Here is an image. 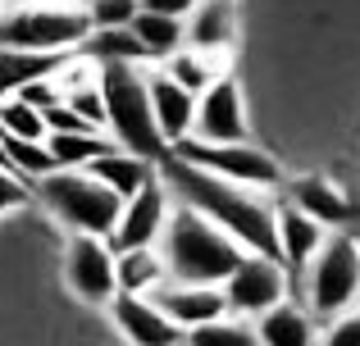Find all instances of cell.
Masks as SVG:
<instances>
[{"instance_id": "5", "label": "cell", "mask_w": 360, "mask_h": 346, "mask_svg": "<svg viewBox=\"0 0 360 346\" xmlns=\"http://www.w3.org/2000/svg\"><path fill=\"white\" fill-rule=\"evenodd\" d=\"M32 196L69 237H105L110 241V232L119 223V210H123L119 196L110 187H101L87 169H55L51 178L32 182Z\"/></svg>"}, {"instance_id": "33", "label": "cell", "mask_w": 360, "mask_h": 346, "mask_svg": "<svg viewBox=\"0 0 360 346\" xmlns=\"http://www.w3.org/2000/svg\"><path fill=\"white\" fill-rule=\"evenodd\" d=\"M347 237H352V246H356V255H360V223H356L352 232H347Z\"/></svg>"}, {"instance_id": "11", "label": "cell", "mask_w": 360, "mask_h": 346, "mask_svg": "<svg viewBox=\"0 0 360 346\" xmlns=\"http://www.w3.org/2000/svg\"><path fill=\"white\" fill-rule=\"evenodd\" d=\"M169 187L165 178H155V182H146L137 196H128L119 210V223L115 232H110V251H137V246H160V237H165L169 228Z\"/></svg>"}, {"instance_id": "26", "label": "cell", "mask_w": 360, "mask_h": 346, "mask_svg": "<svg viewBox=\"0 0 360 346\" xmlns=\"http://www.w3.org/2000/svg\"><path fill=\"white\" fill-rule=\"evenodd\" d=\"M183 346H260V342H255V328H251L246 319L224 314V319H214V324L192 328V333L183 338Z\"/></svg>"}, {"instance_id": "20", "label": "cell", "mask_w": 360, "mask_h": 346, "mask_svg": "<svg viewBox=\"0 0 360 346\" xmlns=\"http://www.w3.org/2000/svg\"><path fill=\"white\" fill-rule=\"evenodd\" d=\"M87 173L96 178L101 187H110L119 201H128V196H137L146 182H155L160 164L141 160V155H128V151H110V155H101L96 164H87Z\"/></svg>"}, {"instance_id": "16", "label": "cell", "mask_w": 360, "mask_h": 346, "mask_svg": "<svg viewBox=\"0 0 360 346\" xmlns=\"http://www.w3.org/2000/svg\"><path fill=\"white\" fill-rule=\"evenodd\" d=\"M150 301L160 305V310L174 319V328L192 333L201 328V324H214L229 314V305H224V292L219 287H187V283H165Z\"/></svg>"}, {"instance_id": "10", "label": "cell", "mask_w": 360, "mask_h": 346, "mask_svg": "<svg viewBox=\"0 0 360 346\" xmlns=\"http://www.w3.org/2000/svg\"><path fill=\"white\" fill-rule=\"evenodd\" d=\"M64 283L78 301L110 310V301L119 296L115 287V251L105 237H69L64 246Z\"/></svg>"}, {"instance_id": "1", "label": "cell", "mask_w": 360, "mask_h": 346, "mask_svg": "<svg viewBox=\"0 0 360 346\" xmlns=\"http://www.w3.org/2000/svg\"><path fill=\"white\" fill-rule=\"evenodd\" d=\"M160 178H165V187L187 205V210H196L201 219H210L219 232H229L246 255L278 260V228H274V210L255 192H242V187H233V182H224V178L196 169V164L174 160V155L160 160Z\"/></svg>"}, {"instance_id": "6", "label": "cell", "mask_w": 360, "mask_h": 346, "mask_svg": "<svg viewBox=\"0 0 360 346\" xmlns=\"http://www.w3.org/2000/svg\"><path fill=\"white\" fill-rule=\"evenodd\" d=\"M356 305H360V255L347 232H333L306 269V310L333 324L352 314Z\"/></svg>"}, {"instance_id": "14", "label": "cell", "mask_w": 360, "mask_h": 346, "mask_svg": "<svg viewBox=\"0 0 360 346\" xmlns=\"http://www.w3.org/2000/svg\"><path fill=\"white\" fill-rule=\"evenodd\" d=\"M146 91H150V119H155V133H160V142L174 151V146L187 142L192 128H196V96L183 91L174 78H165V73H150Z\"/></svg>"}, {"instance_id": "3", "label": "cell", "mask_w": 360, "mask_h": 346, "mask_svg": "<svg viewBox=\"0 0 360 346\" xmlns=\"http://www.w3.org/2000/svg\"><path fill=\"white\" fill-rule=\"evenodd\" d=\"M96 82H101V100H105V133L115 137V146L160 164L169 155V146L160 142L155 119H150L146 73L137 64H96Z\"/></svg>"}, {"instance_id": "7", "label": "cell", "mask_w": 360, "mask_h": 346, "mask_svg": "<svg viewBox=\"0 0 360 346\" xmlns=\"http://www.w3.org/2000/svg\"><path fill=\"white\" fill-rule=\"evenodd\" d=\"M174 160L183 164H196V169L224 178V182L242 187V192H274V187H283V164L274 160L264 146H251V142H238V146H205L196 142V137H187V142H178Z\"/></svg>"}, {"instance_id": "12", "label": "cell", "mask_w": 360, "mask_h": 346, "mask_svg": "<svg viewBox=\"0 0 360 346\" xmlns=\"http://www.w3.org/2000/svg\"><path fill=\"white\" fill-rule=\"evenodd\" d=\"M288 205L301 210L306 219H315L324 232H347L360 223V205L333 178H319V173H306V178H292L288 182Z\"/></svg>"}, {"instance_id": "28", "label": "cell", "mask_w": 360, "mask_h": 346, "mask_svg": "<svg viewBox=\"0 0 360 346\" xmlns=\"http://www.w3.org/2000/svg\"><path fill=\"white\" fill-rule=\"evenodd\" d=\"M91 32H128L132 18L141 14V0H82Z\"/></svg>"}, {"instance_id": "32", "label": "cell", "mask_w": 360, "mask_h": 346, "mask_svg": "<svg viewBox=\"0 0 360 346\" xmlns=\"http://www.w3.org/2000/svg\"><path fill=\"white\" fill-rule=\"evenodd\" d=\"M201 5V0H141V9L146 14H165V18H178V23H187V14Z\"/></svg>"}, {"instance_id": "27", "label": "cell", "mask_w": 360, "mask_h": 346, "mask_svg": "<svg viewBox=\"0 0 360 346\" xmlns=\"http://www.w3.org/2000/svg\"><path fill=\"white\" fill-rule=\"evenodd\" d=\"M0 137H23V142H46V119L18 96L0 100Z\"/></svg>"}, {"instance_id": "13", "label": "cell", "mask_w": 360, "mask_h": 346, "mask_svg": "<svg viewBox=\"0 0 360 346\" xmlns=\"http://www.w3.org/2000/svg\"><path fill=\"white\" fill-rule=\"evenodd\" d=\"M110 319H115V328L123 333L128 346H183L187 338L183 328H174V319L150 296H115Z\"/></svg>"}, {"instance_id": "8", "label": "cell", "mask_w": 360, "mask_h": 346, "mask_svg": "<svg viewBox=\"0 0 360 346\" xmlns=\"http://www.w3.org/2000/svg\"><path fill=\"white\" fill-rule=\"evenodd\" d=\"M224 305H229L233 319L255 324L264 310L288 301V269L278 260H264V255H246L238 269L229 274V283L219 287Z\"/></svg>"}, {"instance_id": "24", "label": "cell", "mask_w": 360, "mask_h": 346, "mask_svg": "<svg viewBox=\"0 0 360 346\" xmlns=\"http://www.w3.org/2000/svg\"><path fill=\"white\" fill-rule=\"evenodd\" d=\"M229 73V64H219V60H210V55H196V51H178L174 60H165V78H174L183 91H192V96H201L205 87H210L214 78H224Z\"/></svg>"}, {"instance_id": "15", "label": "cell", "mask_w": 360, "mask_h": 346, "mask_svg": "<svg viewBox=\"0 0 360 346\" xmlns=\"http://www.w3.org/2000/svg\"><path fill=\"white\" fill-rule=\"evenodd\" d=\"M183 32H187V51L229 64V51H233V41H238V9L224 5V0H201V5L187 14Z\"/></svg>"}, {"instance_id": "34", "label": "cell", "mask_w": 360, "mask_h": 346, "mask_svg": "<svg viewBox=\"0 0 360 346\" xmlns=\"http://www.w3.org/2000/svg\"><path fill=\"white\" fill-rule=\"evenodd\" d=\"M0 169H5V146H0Z\"/></svg>"}, {"instance_id": "36", "label": "cell", "mask_w": 360, "mask_h": 346, "mask_svg": "<svg viewBox=\"0 0 360 346\" xmlns=\"http://www.w3.org/2000/svg\"><path fill=\"white\" fill-rule=\"evenodd\" d=\"M224 5H233V0H224Z\"/></svg>"}, {"instance_id": "35", "label": "cell", "mask_w": 360, "mask_h": 346, "mask_svg": "<svg viewBox=\"0 0 360 346\" xmlns=\"http://www.w3.org/2000/svg\"><path fill=\"white\" fill-rule=\"evenodd\" d=\"M0 9H5V0H0Z\"/></svg>"}, {"instance_id": "25", "label": "cell", "mask_w": 360, "mask_h": 346, "mask_svg": "<svg viewBox=\"0 0 360 346\" xmlns=\"http://www.w3.org/2000/svg\"><path fill=\"white\" fill-rule=\"evenodd\" d=\"M0 146H5V169H9V173H18L27 187L55 173V160H51V151H46V142H23V137H0Z\"/></svg>"}, {"instance_id": "23", "label": "cell", "mask_w": 360, "mask_h": 346, "mask_svg": "<svg viewBox=\"0 0 360 346\" xmlns=\"http://www.w3.org/2000/svg\"><path fill=\"white\" fill-rule=\"evenodd\" d=\"M46 151H51L55 169H87L119 146L110 133H69V137H46Z\"/></svg>"}, {"instance_id": "29", "label": "cell", "mask_w": 360, "mask_h": 346, "mask_svg": "<svg viewBox=\"0 0 360 346\" xmlns=\"http://www.w3.org/2000/svg\"><path fill=\"white\" fill-rule=\"evenodd\" d=\"M18 100H23V105H32L37 114H46V109L64 105V87H60V73H51V78H37V82H27V87L18 91Z\"/></svg>"}, {"instance_id": "30", "label": "cell", "mask_w": 360, "mask_h": 346, "mask_svg": "<svg viewBox=\"0 0 360 346\" xmlns=\"http://www.w3.org/2000/svg\"><path fill=\"white\" fill-rule=\"evenodd\" d=\"M37 196H32V187L23 182L18 173H9V169H0V214H9V210H23V205H32Z\"/></svg>"}, {"instance_id": "17", "label": "cell", "mask_w": 360, "mask_h": 346, "mask_svg": "<svg viewBox=\"0 0 360 346\" xmlns=\"http://www.w3.org/2000/svg\"><path fill=\"white\" fill-rule=\"evenodd\" d=\"M274 228H278V265L288 274H306L310 260L319 255V246L328 241V232L315 219H306L301 210H292V205L274 210Z\"/></svg>"}, {"instance_id": "22", "label": "cell", "mask_w": 360, "mask_h": 346, "mask_svg": "<svg viewBox=\"0 0 360 346\" xmlns=\"http://www.w3.org/2000/svg\"><path fill=\"white\" fill-rule=\"evenodd\" d=\"M73 55H23V51H0V100L18 96L27 82L37 78H51L69 64Z\"/></svg>"}, {"instance_id": "18", "label": "cell", "mask_w": 360, "mask_h": 346, "mask_svg": "<svg viewBox=\"0 0 360 346\" xmlns=\"http://www.w3.org/2000/svg\"><path fill=\"white\" fill-rule=\"evenodd\" d=\"M169 283V269L160 246H137V251H119L115 255V287L119 296H155Z\"/></svg>"}, {"instance_id": "21", "label": "cell", "mask_w": 360, "mask_h": 346, "mask_svg": "<svg viewBox=\"0 0 360 346\" xmlns=\"http://www.w3.org/2000/svg\"><path fill=\"white\" fill-rule=\"evenodd\" d=\"M128 32H132V41H137L141 60H174V55L187 46V32H183V23H178V18L146 14V9L132 18Z\"/></svg>"}, {"instance_id": "9", "label": "cell", "mask_w": 360, "mask_h": 346, "mask_svg": "<svg viewBox=\"0 0 360 346\" xmlns=\"http://www.w3.org/2000/svg\"><path fill=\"white\" fill-rule=\"evenodd\" d=\"M196 142L205 146H238V142H251V124H246V100H242V87L233 73L214 78L210 87L196 96V128H192Z\"/></svg>"}, {"instance_id": "19", "label": "cell", "mask_w": 360, "mask_h": 346, "mask_svg": "<svg viewBox=\"0 0 360 346\" xmlns=\"http://www.w3.org/2000/svg\"><path fill=\"white\" fill-rule=\"evenodd\" d=\"M251 328H255L260 346H315V319L297 301H283L274 310H264Z\"/></svg>"}, {"instance_id": "31", "label": "cell", "mask_w": 360, "mask_h": 346, "mask_svg": "<svg viewBox=\"0 0 360 346\" xmlns=\"http://www.w3.org/2000/svg\"><path fill=\"white\" fill-rule=\"evenodd\" d=\"M319 346H360V310H352V314H342V319L328 324Z\"/></svg>"}, {"instance_id": "2", "label": "cell", "mask_w": 360, "mask_h": 346, "mask_svg": "<svg viewBox=\"0 0 360 346\" xmlns=\"http://www.w3.org/2000/svg\"><path fill=\"white\" fill-rule=\"evenodd\" d=\"M160 255H165L169 283H187V287H224L229 274L246 260V251L229 232H219L210 219H201L196 210L178 205L169 214V228L160 237Z\"/></svg>"}, {"instance_id": "4", "label": "cell", "mask_w": 360, "mask_h": 346, "mask_svg": "<svg viewBox=\"0 0 360 346\" xmlns=\"http://www.w3.org/2000/svg\"><path fill=\"white\" fill-rule=\"evenodd\" d=\"M91 36L78 0H23L0 9V51L23 55H78Z\"/></svg>"}]
</instances>
